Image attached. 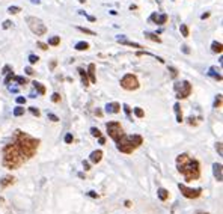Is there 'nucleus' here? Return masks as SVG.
Segmentation results:
<instances>
[{
  "instance_id": "nucleus-27",
  "label": "nucleus",
  "mask_w": 223,
  "mask_h": 214,
  "mask_svg": "<svg viewBox=\"0 0 223 214\" xmlns=\"http://www.w3.org/2000/svg\"><path fill=\"white\" fill-rule=\"evenodd\" d=\"M91 134H92L93 137H101V131L98 130L96 127H92V128H91Z\"/></svg>"
},
{
  "instance_id": "nucleus-51",
  "label": "nucleus",
  "mask_w": 223,
  "mask_h": 214,
  "mask_svg": "<svg viewBox=\"0 0 223 214\" xmlns=\"http://www.w3.org/2000/svg\"><path fill=\"white\" fill-rule=\"evenodd\" d=\"M208 17H210V12H205V14H202V15H201V18H202V20H205V18H208Z\"/></svg>"
},
{
  "instance_id": "nucleus-50",
  "label": "nucleus",
  "mask_w": 223,
  "mask_h": 214,
  "mask_svg": "<svg viewBox=\"0 0 223 214\" xmlns=\"http://www.w3.org/2000/svg\"><path fill=\"white\" fill-rule=\"evenodd\" d=\"M98 140H100V143H101V145H104V143H106V139H104L103 136H101V137H98Z\"/></svg>"
},
{
  "instance_id": "nucleus-7",
  "label": "nucleus",
  "mask_w": 223,
  "mask_h": 214,
  "mask_svg": "<svg viewBox=\"0 0 223 214\" xmlns=\"http://www.w3.org/2000/svg\"><path fill=\"white\" fill-rule=\"evenodd\" d=\"M175 92H177V98L178 100H183V98H187L190 92H191V85L184 80V82H178L175 83Z\"/></svg>"
},
{
  "instance_id": "nucleus-53",
  "label": "nucleus",
  "mask_w": 223,
  "mask_h": 214,
  "mask_svg": "<svg viewBox=\"0 0 223 214\" xmlns=\"http://www.w3.org/2000/svg\"><path fill=\"white\" fill-rule=\"evenodd\" d=\"M125 207H131V202H130V201H125Z\"/></svg>"
},
{
  "instance_id": "nucleus-34",
  "label": "nucleus",
  "mask_w": 223,
  "mask_h": 214,
  "mask_svg": "<svg viewBox=\"0 0 223 214\" xmlns=\"http://www.w3.org/2000/svg\"><path fill=\"white\" fill-rule=\"evenodd\" d=\"M14 79V73L11 71V73H8V76H6V79H5V85H9V82Z\"/></svg>"
},
{
  "instance_id": "nucleus-46",
  "label": "nucleus",
  "mask_w": 223,
  "mask_h": 214,
  "mask_svg": "<svg viewBox=\"0 0 223 214\" xmlns=\"http://www.w3.org/2000/svg\"><path fill=\"white\" fill-rule=\"evenodd\" d=\"M9 27H11V21L9 20L3 21V29H9Z\"/></svg>"
},
{
  "instance_id": "nucleus-29",
  "label": "nucleus",
  "mask_w": 223,
  "mask_h": 214,
  "mask_svg": "<svg viewBox=\"0 0 223 214\" xmlns=\"http://www.w3.org/2000/svg\"><path fill=\"white\" fill-rule=\"evenodd\" d=\"M80 32H83V33H86V35H91V36H95L96 33L93 32V30H89V29H86V27H77Z\"/></svg>"
},
{
  "instance_id": "nucleus-38",
  "label": "nucleus",
  "mask_w": 223,
  "mask_h": 214,
  "mask_svg": "<svg viewBox=\"0 0 223 214\" xmlns=\"http://www.w3.org/2000/svg\"><path fill=\"white\" fill-rule=\"evenodd\" d=\"M29 62H30V63H36V62H38V56L30 54V56H29Z\"/></svg>"
},
{
  "instance_id": "nucleus-17",
  "label": "nucleus",
  "mask_w": 223,
  "mask_h": 214,
  "mask_svg": "<svg viewBox=\"0 0 223 214\" xmlns=\"http://www.w3.org/2000/svg\"><path fill=\"white\" fill-rule=\"evenodd\" d=\"M219 71H220V69H217L216 66H211V68H210V71H208V74H210L213 79H216V80H219V82H220V80H222V74L219 73Z\"/></svg>"
},
{
  "instance_id": "nucleus-4",
  "label": "nucleus",
  "mask_w": 223,
  "mask_h": 214,
  "mask_svg": "<svg viewBox=\"0 0 223 214\" xmlns=\"http://www.w3.org/2000/svg\"><path fill=\"white\" fill-rule=\"evenodd\" d=\"M142 142H143V139H142V136H139V134H133V136H124L118 143H116V146H118V149L121 151V152H125V154H131L137 146H140L142 145Z\"/></svg>"
},
{
  "instance_id": "nucleus-3",
  "label": "nucleus",
  "mask_w": 223,
  "mask_h": 214,
  "mask_svg": "<svg viewBox=\"0 0 223 214\" xmlns=\"http://www.w3.org/2000/svg\"><path fill=\"white\" fill-rule=\"evenodd\" d=\"M24 161L27 160L23 157V154L14 143H9L3 148V166L6 169H18Z\"/></svg>"
},
{
  "instance_id": "nucleus-1",
  "label": "nucleus",
  "mask_w": 223,
  "mask_h": 214,
  "mask_svg": "<svg viewBox=\"0 0 223 214\" xmlns=\"http://www.w3.org/2000/svg\"><path fill=\"white\" fill-rule=\"evenodd\" d=\"M177 166L178 171L184 175L185 181H196L201 176V168L197 160L191 158L188 154H180L177 157Z\"/></svg>"
},
{
  "instance_id": "nucleus-48",
  "label": "nucleus",
  "mask_w": 223,
  "mask_h": 214,
  "mask_svg": "<svg viewBox=\"0 0 223 214\" xmlns=\"http://www.w3.org/2000/svg\"><path fill=\"white\" fill-rule=\"evenodd\" d=\"M24 71H26V74H27V76H32V74H33V69H32L30 66H27V68L24 69Z\"/></svg>"
},
{
  "instance_id": "nucleus-22",
  "label": "nucleus",
  "mask_w": 223,
  "mask_h": 214,
  "mask_svg": "<svg viewBox=\"0 0 223 214\" xmlns=\"http://www.w3.org/2000/svg\"><path fill=\"white\" fill-rule=\"evenodd\" d=\"M145 38L151 39V41H154V42H161V39H160L155 33H151V32H145Z\"/></svg>"
},
{
  "instance_id": "nucleus-10",
  "label": "nucleus",
  "mask_w": 223,
  "mask_h": 214,
  "mask_svg": "<svg viewBox=\"0 0 223 214\" xmlns=\"http://www.w3.org/2000/svg\"><path fill=\"white\" fill-rule=\"evenodd\" d=\"M149 21H155V24H164V23L167 21V15L166 14H157V12H154L149 17Z\"/></svg>"
},
{
  "instance_id": "nucleus-56",
  "label": "nucleus",
  "mask_w": 223,
  "mask_h": 214,
  "mask_svg": "<svg viewBox=\"0 0 223 214\" xmlns=\"http://www.w3.org/2000/svg\"><path fill=\"white\" fill-rule=\"evenodd\" d=\"M79 2H80V3H85V0H79Z\"/></svg>"
},
{
  "instance_id": "nucleus-35",
  "label": "nucleus",
  "mask_w": 223,
  "mask_h": 214,
  "mask_svg": "<svg viewBox=\"0 0 223 214\" xmlns=\"http://www.w3.org/2000/svg\"><path fill=\"white\" fill-rule=\"evenodd\" d=\"M222 106V95H217V98L214 101V107H220Z\"/></svg>"
},
{
  "instance_id": "nucleus-37",
  "label": "nucleus",
  "mask_w": 223,
  "mask_h": 214,
  "mask_svg": "<svg viewBox=\"0 0 223 214\" xmlns=\"http://www.w3.org/2000/svg\"><path fill=\"white\" fill-rule=\"evenodd\" d=\"M48 119H52L53 122H57V121H59V118H57L56 115H53V113H48Z\"/></svg>"
},
{
  "instance_id": "nucleus-20",
  "label": "nucleus",
  "mask_w": 223,
  "mask_h": 214,
  "mask_svg": "<svg viewBox=\"0 0 223 214\" xmlns=\"http://www.w3.org/2000/svg\"><path fill=\"white\" fill-rule=\"evenodd\" d=\"M173 109H175V113H177V121H178V122H183V112H181V109H180V104L177 103L175 106H173Z\"/></svg>"
},
{
  "instance_id": "nucleus-9",
  "label": "nucleus",
  "mask_w": 223,
  "mask_h": 214,
  "mask_svg": "<svg viewBox=\"0 0 223 214\" xmlns=\"http://www.w3.org/2000/svg\"><path fill=\"white\" fill-rule=\"evenodd\" d=\"M178 188H180V192L183 193V196H185V198H188V199L199 198V196H201V192H202L201 188H188V187L184 185V184H178Z\"/></svg>"
},
{
  "instance_id": "nucleus-15",
  "label": "nucleus",
  "mask_w": 223,
  "mask_h": 214,
  "mask_svg": "<svg viewBox=\"0 0 223 214\" xmlns=\"http://www.w3.org/2000/svg\"><path fill=\"white\" fill-rule=\"evenodd\" d=\"M121 110V104L119 103H109L106 106V112L107 113H118Z\"/></svg>"
},
{
  "instance_id": "nucleus-13",
  "label": "nucleus",
  "mask_w": 223,
  "mask_h": 214,
  "mask_svg": "<svg viewBox=\"0 0 223 214\" xmlns=\"http://www.w3.org/2000/svg\"><path fill=\"white\" fill-rule=\"evenodd\" d=\"M101 158H103V151H100V149H98V151H92L91 155H89V160H91L92 163H95V164L100 163Z\"/></svg>"
},
{
  "instance_id": "nucleus-30",
  "label": "nucleus",
  "mask_w": 223,
  "mask_h": 214,
  "mask_svg": "<svg viewBox=\"0 0 223 214\" xmlns=\"http://www.w3.org/2000/svg\"><path fill=\"white\" fill-rule=\"evenodd\" d=\"M14 115H15V116H21V115H24V107H20V106H18V107H15V109H14Z\"/></svg>"
},
{
  "instance_id": "nucleus-47",
  "label": "nucleus",
  "mask_w": 223,
  "mask_h": 214,
  "mask_svg": "<svg viewBox=\"0 0 223 214\" xmlns=\"http://www.w3.org/2000/svg\"><path fill=\"white\" fill-rule=\"evenodd\" d=\"M181 50H183V53H185V54H188V53H190V49H188L187 45H183V47H181Z\"/></svg>"
},
{
  "instance_id": "nucleus-42",
  "label": "nucleus",
  "mask_w": 223,
  "mask_h": 214,
  "mask_svg": "<svg viewBox=\"0 0 223 214\" xmlns=\"http://www.w3.org/2000/svg\"><path fill=\"white\" fill-rule=\"evenodd\" d=\"M2 73H3V74L11 73V66H9V65H5V66H3V69H2Z\"/></svg>"
},
{
  "instance_id": "nucleus-16",
  "label": "nucleus",
  "mask_w": 223,
  "mask_h": 214,
  "mask_svg": "<svg viewBox=\"0 0 223 214\" xmlns=\"http://www.w3.org/2000/svg\"><path fill=\"white\" fill-rule=\"evenodd\" d=\"M88 73H89V80H91V83H96V77H95V65H93V63H89V66H88Z\"/></svg>"
},
{
  "instance_id": "nucleus-31",
  "label": "nucleus",
  "mask_w": 223,
  "mask_h": 214,
  "mask_svg": "<svg viewBox=\"0 0 223 214\" xmlns=\"http://www.w3.org/2000/svg\"><path fill=\"white\" fill-rule=\"evenodd\" d=\"M134 115H136L137 118H143V116H145V112H143L140 107H134Z\"/></svg>"
},
{
  "instance_id": "nucleus-33",
  "label": "nucleus",
  "mask_w": 223,
  "mask_h": 214,
  "mask_svg": "<svg viewBox=\"0 0 223 214\" xmlns=\"http://www.w3.org/2000/svg\"><path fill=\"white\" fill-rule=\"evenodd\" d=\"M52 101H53V103H59V101H60V95L54 92V93L52 95Z\"/></svg>"
},
{
  "instance_id": "nucleus-12",
  "label": "nucleus",
  "mask_w": 223,
  "mask_h": 214,
  "mask_svg": "<svg viewBox=\"0 0 223 214\" xmlns=\"http://www.w3.org/2000/svg\"><path fill=\"white\" fill-rule=\"evenodd\" d=\"M116 41H119V42H122V44H125V45H130V47H134V49H142V45H140V44L127 41L124 35H118V36H116Z\"/></svg>"
},
{
  "instance_id": "nucleus-19",
  "label": "nucleus",
  "mask_w": 223,
  "mask_h": 214,
  "mask_svg": "<svg viewBox=\"0 0 223 214\" xmlns=\"http://www.w3.org/2000/svg\"><path fill=\"white\" fill-rule=\"evenodd\" d=\"M88 49H89V44L85 42V41H80V42L76 44V50H79V51H83V50H88Z\"/></svg>"
},
{
  "instance_id": "nucleus-25",
  "label": "nucleus",
  "mask_w": 223,
  "mask_h": 214,
  "mask_svg": "<svg viewBox=\"0 0 223 214\" xmlns=\"http://www.w3.org/2000/svg\"><path fill=\"white\" fill-rule=\"evenodd\" d=\"M12 80H15L18 85H26V83H27V80L24 79V77H21V76H14V79H12Z\"/></svg>"
},
{
  "instance_id": "nucleus-21",
  "label": "nucleus",
  "mask_w": 223,
  "mask_h": 214,
  "mask_svg": "<svg viewBox=\"0 0 223 214\" xmlns=\"http://www.w3.org/2000/svg\"><path fill=\"white\" fill-rule=\"evenodd\" d=\"M158 198L161 199V201H166L167 198H169V192H167V190L166 188H158Z\"/></svg>"
},
{
  "instance_id": "nucleus-54",
  "label": "nucleus",
  "mask_w": 223,
  "mask_h": 214,
  "mask_svg": "<svg viewBox=\"0 0 223 214\" xmlns=\"http://www.w3.org/2000/svg\"><path fill=\"white\" fill-rule=\"evenodd\" d=\"M196 214H208V213H205V211H196Z\"/></svg>"
},
{
  "instance_id": "nucleus-39",
  "label": "nucleus",
  "mask_w": 223,
  "mask_h": 214,
  "mask_svg": "<svg viewBox=\"0 0 223 214\" xmlns=\"http://www.w3.org/2000/svg\"><path fill=\"white\" fill-rule=\"evenodd\" d=\"M216 148H217V151H219V155H223V149H222V142H217Z\"/></svg>"
},
{
  "instance_id": "nucleus-49",
  "label": "nucleus",
  "mask_w": 223,
  "mask_h": 214,
  "mask_svg": "<svg viewBox=\"0 0 223 214\" xmlns=\"http://www.w3.org/2000/svg\"><path fill=\"white\" fill-rule=\"evenodd\" d=\"M83 168H85V171H89V169H91V166H89L88 161H83Z\"/></svg>"
},
{
  "instance_id": "nucleus-44",
  "label": "nucleus",
  "mask_w": 223,
  "mask_h": 214,
  "mask_svg": "<svg viewBox=\"0 0 223 214\" xmlns=\"http://www.w3.org/2000/svg\"><path fill=\"white\" fill-rule=\"evenodd\" d=\"M24 103H26V98H24V97H18V98H17V104L21 106V104H24Z\"/></svg>"
},
{
  "instance_id": "nucleus-11",
  "label": "nucleus",
  "mask_w": 223,
  "mask_h": 214,
  "mask_svg": "<svg viewBox=\"0 0 223 214\" xmlns=\"http://www.w3.org/2000/svg\"><path fill=\"white\" fill-rule=\"evenodd\" d=\"M213 174L216 176L217 181H222L223 179V175H222V164L220 163H214L213 164Z\"/></svg>"
},
{
  "instance_id": "nucleus-5",
  "label": "nucleus",
  "mask_w": 223,
  "mask_h": 214,
  "mask_svg": "<svg viewBox=\"0 0 223 214\" xmlns=\"http://www.w3.org/2000/svg\"><path fill=\"white\" fill-rule=\"evenodd\" d=\"M26 21H27V26L30 27V30L35 33V35H45V32H47V27H45V24L39 20V18H36V17H27L26 18Z\"/></svg>"
},
{
  "instance_id": "nucleus-28",
  "label": "nucleus",
  "mask_w": 223,
  "mask_h": 214,
  "mask_svg": "<svg viewBox=\"0 0 223 214\" xmlns=\"http://www.w3.org/2000/svg\"><path fill=\"white\" fill-rule=\"evenodd\" d=\"M180 30H181V35H183L184 38H187V36H188V27H187L185 24H181Z\"/></svg>"
},
{
  "instance_id": "nucleus-32",
  "label": "nucleus",
  "mask_w": 223,
  "mask_h": 214,
  "mask_svg": "<svg viewBox=\"0 0 223 214\" xmlns=\"http://www.w3.org/2000/svg\"><path fill=\"white\" fill-rule=\"evenodd\" d=\"M20 11H21V9H20L18 6H9V8H8V12H9V14H18Z\"/></svg>"
},
{
  "instance_id": "nucleus-55",
  "label": "nucleus",
  "mask_w": 223,
  "mask_h": 214,
  "mask_svg": "<svg viewBox=\"0 0 223 214\" xmlns=\"http://www.w3.org/2000/svg\"><path fill=\"white\" fill-rule=\"evenodd\" d=\"M32 3H36V5H38V3H41V0H32Z\"/></svg>"
},
{
  "instance_id": "nucleus-18",
  "label": "nucleus",
  "mask_w": 223,
  "mask_h": 214,
  "mask_svg": "<svg viewBox=\"0 0 223 214\" xmlns=\"http://www.w3.org/2000/svg\"><path fill=\"white\" fill-rule=\"evenodd\" d=\"M77 71H79V74H80V77H82V82H83V85H85V86H88V85H89V79H88L86 71H85L83 68H79Z\"/></svg>"
},
{
  "instance_id": "nucleus-45",
  "label": "nucleus",
  "mask_w": 223,
  "mask_h": 214,
  "mask_svg": "<svg viewBox=\"0 0 223 214\" xmlns=\"http://www.w3.org/2000/svg\"><path fill=\"white\" fill-rule=\"evenodd\" d=\"M169 71H172V77H177V74H178V71H177L175 68H173V66H170V68H169Z\"/></svg>"
},
{
  "instance_id": "nucleus-23",
  "label": "nucleus",
  "mask_w": 223,
  "mask_h": 214,
  "mask_svg": "<svg viewBox=\"0 0 223 214\" xmlns=\"http://www.w3.org/2000/svg\"><path fill=\"white\" fill-rule=\"evenodd\" d=\"M211 49H213L214 53H222V50H223V49H222V44L217 42V41H214V42L211 44Z\"/></svg>"
},
{
  "instance_id": "nucleus-26",
  "label": "nucleus",
  "mask_w": 223,
  "mask_h": 214,
  "mask_svg": "<svg viewBox=\"0 0 223 214\" xmlns=\"http://www.w3.org/2000/svg\"><path fill=\"white\" fill-rule=\"evenodd\" d=\"M59 42H60L59 36H53V38L48 39V44H50V45H59Z\"/></svg>"
},
{
  "instance_id": "nucleus-36",
  "label": "nucleus",
  "mask_w": 223,
  "mask_h": 214,
  "mask_svg": "<svg viewBox=\"0 0 223 214\" xmlns=\"http://www.w3.org/2000/svg\"><path fill=\"white\" fill-rule=\"evenodd\" d=\"M122 107H124V110H125V113H127V116L130 118V116H131V109H130V106H127V104H124Z\"/></svg>"
},
{
  "instance_id": "nucleus-8",
  "label": "nucleus",
  "mask_w": 223,
  "mask_h": 214,
  "mask_svg": "<svg viewBox=\"0 0 223 214\" xmlns=\"http://www.w3.org/2000/svg\"><path fill=\"white\" fill-rule=\"evenodd\" d=\"M121 86L127 90H136L139 88V80L133 74H125L121 79Z\"/></svg>"
},
{
  "instance_id": "nucleus-6",
  "label": "nucleus",
  "mask_w": 223,
  "mask_h": 214,
  "mask_svg": "<svg viewBox=\"0 0 223 214\" xmlns=\"http://www.w3.org/2000/svg\"><path fill=\"white\" fill-rule=\"evenodd\" d=\"M106 128H107V134L116 142H118L125 136L124 134V131H122V127H121V124L119 122H107L106 124Z\"/></svg>"
},
{
  "instance_id": "nucleus-14",
  "label": "nucleus",
  "mask_w": 223,
  "mask_h": 214,
  "mask_svg": "<svg viewBox=\"0 0 223 214\" xmlns=\"http://www.w3.org/2000/svg\"><path fill=\"white\" fill-rule=\"evenodd\" d=\"M14 176H11V175H6V176H3L2 179H0V188H6L8 185H11V184H14Z\"/></svg>"
},
{
  "instance_id": "nucleus-24",
  "label": "nucleus",
  "mask_w": 223,
  "mask_h": 214,
  "mask_svg": "<svg viewBox=\"0 0 223 214\" xmlns=\"http://www.w3.org/2000/svg\"><path fill=\"white\" fill-rule=\"evenodd\" d=\"M33 86H35V89H36L41 95H44V93H45V88H44L39 82H33Z\"/></svg>"
},
{
  "instance_id": "nucleus-2",
  "label": "nucleus",
  "mask_w": 223,
  "mask_h": 214,
  "mask_svg": "<svg viewBox=\"0 0 223 214\" xmlns=\"http://www.w3.org/2000/svg\"><path fill=\"white\" fill-rule=\"evenodd\" d=\"M14 145L18 148V151L23 154L24 158L29 160V158H32V157L35 155V152H36V149H38V145H39V140H38V139H33L32 136L23 133V131H20V130H17Z\"/></svg>"
},
{
  "instance_id": "nucleus-40",
  "label": "nucleus",
  "mask_w": 223,
  "mask_h": 214,
  "mask_svg": "<svg viewBox=\"0 0 223 214\" xmlns=\"http://www.w3.org/2000/svg\"><path fill=\"white\" fill-rule=\"evenodd\" d=\"M71 142H72V134L68 133V134L65 136V143H71Z\"/></svg>"
},
{
  "instance_id": "nucleus-41",
  "label": "nucleus",
  "mask_w": 223,
  "mask_h": 214,
  "mask_svg": "<svg viewBox=\"0 0 223 214\" xmlns=\"http://www.w3.org/2000/svg\"><path fill=\"white\" fill-rule=\"evenodd\" d=\"M36 45L39 47V49H41V50H47V49H48V45H47V44H44V42H38Z\"/></svg>"
},
{
  "instance_id": "nucleus-43",
  "label": "nucleus",
  "mask_w": 223,
  "mask_h": 214,
  "mask_svg": "<svg viewBox=\"0 0 223 214\" xmlns=\"http://www.w3.org/2000/svg\"><path fill=\"white\" fill-rule=\"evenodd\" d=\"M30 113L32 115H35V116H39L41 113H39V110L38 109H35V107H30Z\"/></svg>"
},
{
  "instance_id": "nucleus-52",
  "label": "nucleus",
  "mask_w": 223,
  "mask_h": 214,
  "mask_svg": "<svg viewBox=\"0 0 223 214\" xmlns=\"http://www.w3.org/2000/svg\"><path fill=\"white\" fill-rule=\"evenodd\" d=\"M88 195H89L91 198H98V195H96V193H93V192H89Z\"/></svg>"
}]
</instances>
